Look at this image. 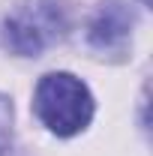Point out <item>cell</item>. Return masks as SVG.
<instances>
[{"label": "cell", "mask_w": 153, "mask_h": 156, "mask_svg": "<svg viewBox=\"0 0 153 156\" xmlns=\"http://www.w3.org/2000/svg\"><path fill=\"white\" fill-rule=\"evenodd\" d=\"M33 108L54 135L69 138L87 129L93 117V96L81 78L69 72H48L36 84Z\"/></svg>", "instance_id": "6da1fadb"}, {"label": "cell", "mask_w": 153, "mask_h": 156, "mask_svg": "<svg viewBox=\"0 0 153 156\" xmlns=\"http://www.w3.org/2000/svg\"><path fill=\"white\" fill-rule=\"evenodd\" d=\"M69 27L66 9L60 0H27L18 3L0 24V42L12 54L36 57L48 45L63 39Z\"/></svg>", "instance_id": "7a4b0ae2"}, {"label": "cell", "mask_w": 153, "mask_h": 156, "mask_svg": "<svg viewBox=\"0 0 153 156\" xmlns=\"http://www.w3.org/2000/svg\"><path fill=\"white\" fill-rule=\"evenodd\" d=\"M132 12L126 3L108 0L99 6L96 18L90 21V45L99 51H123L126 39L132 33Z\"/></svg>", "instance_id": "3957f363"}, {"label": "cell", "mask_w": 153, "mask_h": 156, "mask_svg": "<svg viewBox=\"0 0 153 156\" xmlns=\"http://www.w3.org/2000/svg\"><path fill=\"white\" fill-rule=\"evenodd\" d=\"M12 117H15L12 99L0 93V156H6V150L12 147Z\"/></svg>", "instance_id": "277c9868"}]
</instances>
